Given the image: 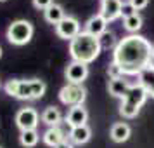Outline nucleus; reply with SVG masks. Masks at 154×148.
I'll return each instance as SVG.
<instances>
[{"instance_id": "nucleus-16", "label": "nucleus", "mask_w": 154, "mask_h": 148, "mask_svg": "<svg viewBox=\"0 0 154 148\" xmlns=\"http://www.w3.org/2000/svg\"><path fill=\"white\" fill-rule=\"evenodd\" d=\"M130 134H132V129L125 122H116L111 127V140L114 143H125V141H128Z\"/></svg>"}, {"instance_id": "nucleus-3", "label": "nucleus", "mask_w": 154, "mask_h": 148, "mask_svg": "<svg viewBox=\"0 0 154 148\" xmlns=\"http://www.w3.org/2000/svg\"><path fill=\"white\" fill-rule=\"evenodd\" d=\"M149 94L147 91L142 87V85L137 82V84H132V87L128 89L125 96L121 98V105H119V115L125 117V119H133L137 117L140 112L142 105L147 101Z\"/></svg>"}, {"instance_id": "nucleus-21", "label": "nucleus", "mask_w": 154, "mask_h": 148, "mask_svg": "<svg viewBox=\"0 0 154 148\" xmlns=\"http://www.w3.org/2000/svg\"><path fill=\"white\" fill-rule=\"evenodd\" d=\"M123 26H125V30L130 35H137V31L142 28V18H140V14L137 12V14L123 19Z\"/></svg>"}, {"instance_id": "nucleus-14", "label": "nucleus", "mask_w": 154, "mask_h": 148, "mask_svg": "<svg viewBox=\"0 0 154 148\" xmlns=\"http://www.w3.org/2000/svg\"><path fill=\"white\" fill-rule=\"evenodd\" d=\"M130 87H132V84H130L128 80H125L123 77H119V78H112V80H109V84H107V91H109V94L114 96V98H123L126 92H128Z\"/></svg>"}, {"instance_id": "nucleus-1", "label": "nucleus", "mask_w": 154, "mask_h": 148, "mask_svg": "<svg viewBox=\"0 0 154 148\" xmlns=\"http://www.w3.org/2000/svg\"><path fill=\"white\" fill-rule=\"evenodd\" d=\"M154 45L142 35H128L118 42L112 51V61L118 64L123 75H137L149 66Z\"/></svg>"}, {"instance_id": "nucleus-9", "label": "nucleus", "mask_w": 154, "mask_h": 148, "mask_svg": "<svg viewBox=\"0 0 154 148\" xmlns=\"http://www.w3.org/2000/svg\"><path fill=\"white\" fill-rule=\"evenodd\" d=\"M64 75L69 84H83V80H87L88 77V64L80 63V61H71L66 66Z\"/></svg>"}, {"instance_id": "nucleus-25", "label": "nucleus", "mask_w": 154, "mask_h": 148, "mask_svg": "<svg viewBox=\"0 0 154 148\" xmlns=\"http://www.w3.org/2000/svg\"><path fill=\"white\" fill-rule=\"evenodd\" d=\"M54 4V0H33V7L40 9V11H47Z\"/></svg>"}, {"instance_id": "nucleus-7", "label": "nucleus", "mask_w": 154, "mask_h": 148, "mask_svg": "<svg viewBox=\"0 0 154 148\" xmlns=\"http://www.w3.org/2000/svg\"><path fill=\"white\" fill-rule=\"evenodd\" d=\"M56 33L59 38L71 42L75 37H78L82 33V25H80V21L75 16H66L59 25H56Z\"/></svg>"}, {"instance_id": "nucleus-13", "label": "nucleus", "mask_w": 154, "mask_h": 148, "mask_svg": "<svg viewBox=\"0 0 154 148\" xmlns=\"http://www.w3.org/2000/svg\"><path fill=\"white\" fill-rule=\"evenodd\" d=\"M42 140L47 146L56 148V146H59L63 141H66V136H64L63 129L59 126H56V127H49V129L42 134Z\"/></svg>"}, {"instance_id": "nucleus-17", "label": "nucleus", "mask_w": 154, "mask_h": 148, "mask_svg": "<svg viewBox=\"0 0 154 148\" xmlns=\"http://www.w3.org/2000/svg\"><path fill=\"white\" fill-rule=\"evenodd\" d=\"M40 119H42V122L45 124V126L56 127V126L61 124V120H63V113L59 112V108H56V106H47V108L42 112Z\"/></svg>"}, {"instance_id": "nucleus-20", "label": "nucleus", "mask_w": 154, "mask_h": 148, "mask_svg": "<svg viewBox=\"0 0 154 148\" xmlns=\"http://www.w3.org/2000/svg\"><path fill=\"white\" fill-rule=\"evenodd\" d=\"M40 140V134L36 133V129H29V131H21L19 134V143L24 148H33Z\"/></svg>"}, {"instance_id": "nucleus-11", "label": "nucleus", "mask_w": 154, "mask_h": 148, "mask_svg": "<svg viewBox=\"0 0 154 148\" xmlns=\"http://www.w3.org/2000/svg\"><path fill=\"white\" fill-rule=\"evenodd\" d=\"M107 25H109V23L104 19V16L95 14V16H92V18H88V21L85 23V31L99 38L102 33L107 31Z\"/></svg>"}, {"instance_id": "nucleus-26", "label": "nucleus", "mask_w": 154, "mask_h": 148, "mask_svg": "<svg viewBox=\"0 0 154 148\" xmlns=\"http://www.w3.org/2000/svg\"><path fill=\"white\" fill-rule=\"evenodd\" d=\"M128 2L135 7V11H142V9H146L147 4H149V0H128Z\"/></svg>"}, {"instance_id": "nucleus-28", "label": "nucleus", "mask_w": 154, "mask_h": 148, "mask_svg": "<svg viewBox=\"0 0 154 148\" xmlns=\"http://www.w3.org/2000/svg\"><path fill=\"white\" fill-rule=\"evenodd\" d=\"M147 68L154 70V51H152V54H151V59H149V66H147Z\"/></svg>"}, {"instance_id": "nucleus-5", "label": "nucleus", "mask_w": 154, "mask_h": 148, "mask_svg": "<svg viewBox=\"0 0 154 148\" xmlns=\"http://www.w3.org/2000/svg\"><path fill=\"white\" fill-rule=\"evenodd\" d=\"M87 98V89L83 87V84H68L61 87L59 91V99L61 103L66 106H82L85 103Z\"/></svg>"}, {"instance_id": "nucleus-4", "label": "nucleus", "mask_w": 154, "mask_h": 148, "mask_svg": "<svg viewBox=\"0 0 154 148\" xmlns=\"http://www.w3.org/2000/svg\"><path fill=\"white\" fill-rule=\"evenodd\" d=\"M33 25L26 19H16L9 25L7 28V40L12 45H26V44L33 38Z\"/></svg>"}, {"instance_id": "nucleus-23", "label": "nucleus", "mask_w": 154, "mask_h": 148, "mask_svg": "<svg viewBox=\"0 0 154 148\" xmlns=\"http://www.w3.org/2000/svg\"><path fill=\"white\" fill-rule=\"evenodd\" d=\"M107 77H109V80L123 77V71H121V68H119L114 61H111V63H109V66H107Z\"/></svg>"}, {"instance_id": "nucleus-8", "label": "nucleus", "mask_w": 154, "mask_h": 148, "mask_svg": "<svg viewBox=\"0 0 154 148\" xmlns=\"http://www.w3.org/2000/svg\"><path fill=\"white\" fill-rule=\"evenodd\" d=\"M40 124V115L35 108L26 106L21 108L16 113V126L19 127V131H29V129H36V126Z\"/></svg>"}, {"instance_id": "nucleus-6", "label": "nucleus", "mask_w": 154, "mask_h": 148, "mask_svg": "<svg viewBox=\"0 0 154 148\" xmlns=\"http://www.w3.org/2000/svg\"><path fill=\"white\" fill-rule=\"evenodd\" d=\"M5 92L16 99H33V89H31V80H23V78H14L5 84Z\"/></svg>"}, {"instance_id": "nucleus-12", "label": "nucleus", "mask_w": 154, "mask_h": 148, "mask_svg": "<svg viewBox=\"0 0 154 148\" xmlns=\"http://www.w3.org/2000/svg\"><path fill=\"white\" fill-rule=\"evenodd\" d=\"M87 120H88V112H87V108H83V105L69 108V112H68V115H66V122H68L69 127L85 126Z\"/></svg>"}, {"instance_id": "nucleus-15", "label": "nucleus", "mask_w": 154, "mask_h": 148, "mask_svg": "<svg viewBox=\"0 0 154 148\" xmlns=\"http://www.w3.org/2000/svg\"><path fill=\"white\" fill-rule=\"evenodd\" d=\"M68 136H69L71 143H75V145H85L92 138V129L87 124L85 126H80V127H71V131Z\"/></svg>"}, {"instance_id": "nucleus-24", "label": "nucleus", "mask_w": 154, "mask_h": 148, "mask_svg": "<svg viewBox=\"0 0 154 148\" xmlns=\"http://www.w3.org/2000/svg\"><path fill=\"white\" fill-rule=\"evenodd\" d=\"M133 14H137L135 7H133L130 2H123V5H121V18L126 19V18H130V16H133Z\"/></svg>"}, {"instance_id": "nucleus-10", "label": "nucleus", "mask_w": 154, "mask_h": 148, "mask_svg": "<svg viewBox=\"0 0 154 148\" xmlns=\"http://www.w3.org/2000/svg\"><path fill=\"white\" fill-rule=\"evenodd\" d=\"M121 5H123L121 0H100V12L99 14L104 16V19L107 23H111L121 18Z\"/></svg>"}, {"instance_id": "nucleus-30", "label": "nucleus", "mask_w": 154, "mask_h": 148, "mask_svg": "<svg viewBox=\"0 0 154 148\" xmlns=\"http://www.w3.org/2000/svg\"><path fill=\"white\" fill-rule=\"evenodd\" d=\"M0 2H7V0H0Z\"/></svg>"}, {"instance_id": "nucleus-22", "label": "nucleus", "mask_w": 154, "mask_h": 148, "mask_svg": "<svg viewBox=\"0 0 154 148\" xmlns=\"http://www.w3.org/2000/svg\"><path fill=\"white\" fill-rule=\"evenodd\" d=\"M99 44H100V49L102 51H114L116 45H118V40H116V35L112 31H106L99 37Z\"/></svg>"}, {"instance_id": "nucleus-27", "label": "nucleus", "mask_w": 154, "mask_h": 148, "mask_svg": "<svg viewBox=\"0 0 154 148\" xmlns=\"http://www.w3.org/2000/svg\"><path fill=\"white\" fill-rule=\"evenodd\" d=\"M56 148H73V143H69V141L66 140V141H63L59 146H56Z\"/></svg>"}, {"instance_id": "nucleus-18", "label": "nucleus", "mask_w": 154, "mask_h": 148, "mask_svg": "<svg viewBox=\"0 0 154 148\" xmlns=\"http://www.w3.org/2000/svg\"><path fill=\"white\" fill-rule=\"evenodd\" d=\"M43 18H45V21L50 23V25H59V23L66 18V14H64L63 5H59V4L54 2L47 11H43Z\"/></svg>"}, {"instance_id": "nucleus-2", "label": "nucleus", "mask_w": 154, "mask_h": 148, "mask_svg": "<svg viewBox=\"0 0 154 148\" xmlns=\"http://www.w3.org/2000/svg\"><path fill=\"white\" fill-rule=\"evenodd\" d=\"M100 52H102V49H100L99 38L87 33L85 30L69 42V54L73 58V61L90 64L92 61L97 59Z\"/></svg>"}, {"instance_id": "nucleus-29", "label": "nucleus", "mask_w": 154, "mask_h": 148, "mask_svg": "<svg viewBox=\"0 0 154 148\" xmlns=\"http://www.w3.org/2000/svg\"><path fill=\"white\" fill-rule=\"evenodd\" d=\"M0 58H2V47H0Z\"/></svg>"}, {"instance_id": "nucleus-19", "label": "nucleus", "mask_w": 154, "mask_h": 148, "mask_svg": "<svg viewBox=\"0 0 154 148\" xmlns=\"http://www.w3.org/2000/svg\"><path fill=\"white\" fill-rule=\"evenodd\" d=\"M139 84L147 91V94L154 98V70L146 68L139 73Z\"/></svg>"}]
</instances>
